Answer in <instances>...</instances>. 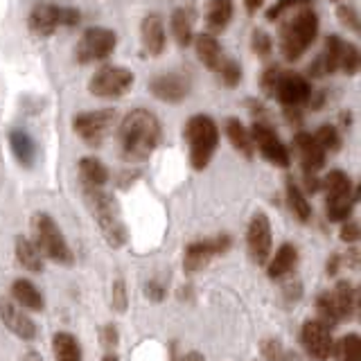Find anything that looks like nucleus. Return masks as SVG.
Segmentation results:
<instances>
[{
  "label": "nucleus",
  "instance_id": "nucleus-1",
  "mask_svg": "<svg viewBox=\"0 0 361 361\" xmlns=\"http://www.w3.org/2000/svg\"><path fill=\"white\" fill-rule=\"evenodd\" d=\"M161 142V122L149 109H133L118 127V149L129 163L147 161Z\"/></svg>",
  "mask_w": 361,
  "mask_h": 361
},
{
  "label": "nucleus",
  "instance_id": "nucleus-2",
  "mask_svg": "<svg viewBox=\"0 0 361 361\" xmlns=\"http://www.w3.org/2000/svg\"><path fill=\"white\" fill-rule=\"evenodd\" d=\"M278 20H282L278 25L280 52L287 61H298L319 34V16L312 5H300L289 9L287 16H280Z\"/></svg>",
  "mask_w": 361,
  "mask_h": 361
},
{
  "label": "nucleus",
  "instance_id": "nucleus-3",
  "mask_svg": "<svg viewBox=\"0 0 361 361\" xmlns=\"http://www.w3.org/2000/svg\"><path fill=\"white\" fill-rule=\"evenodd\" d=\"M84 199L106 244L113 248L124 246V242H127V228H124L118 199L104 188H90V185H84Z\"/></svg>",
  "mask_w": 361,
  "mask_h": 361
},
{
  "label": "nucleus",
  "instance_id": "nucleus-4",
  "mask_svg": "<svg viewBox=\"0 0 361 361\" xmlns=\"http://www.w3.org/2000/svg\"><path fill=\"white\" fill-rule=\"evenodd\" d=\"M183 138L190 149V165L201 172L212 161L214 152L219 147V127L206 113L192 116L183 127Z\"/></svg>",
  "mask_w": 361,
  "mask_h": 361
},
{
  "label": "nucleus",
  "instance_id": "nucleus-5",
  "mask_svg": "<svg viewBox=\"0 0 361 361\" xmlns=\"http://www.w3.org/2000/svg\"><path fill=\"white\" fill-rule=\"evenodd\" d=\"M32 235H34V244L41 251V255L50 257L52 262L71 267L73 264V251L68 246L66 237L61 233V228L56 226V221L50 217L48 212H37L32 217Z\"/></svg>",
  "mask_w": 361,
  "mask_h": 361
},
{
  "label": "nucleus",
  "instance_id": "nucleus-6",
  "mask_svg": "<svg viewBox=\"0 0 361 361\" xmlns=\"http://www.w3.org/2000/svg\"><path fill=\"white\" fill-rule=\"evenodd\" d=\"M323 188L327 192V217H330V221H345L357 201L353 180L341 169H332L323 178Z\"/></svg>",
  "mask_w": 361,
  "mask_h": 361
},
{
  "label": "nucleus",
  "instance_id": "nucleus-7",
  "mask_svg": "<svg viewBox=\"0 0 361 361\" xmlns=\"http://www.w3.org/2000/svg\"><path fill=\"white\" fill-rule=\"evenodd\" d=\"M135 82L133 73L124 66H102L88 82V93L99 99H118L127 95Z\"/></svg>",
  "mask_w": 361,
  "mask_h": 361
},
{
  "label": "nucleus",
  "instance_id": "nucleus-8",
  "mask_svg": "<svg viewBox=\"0 0 361 361\" xmlns=\"http://www.w3.org/2000/svg\"><path fill=\"white\" fill-rule=\"evenodd\" d=\"M118 37L116 32L109 27H88L82 39H79L75 56L79 63H97V61H106L109 56L116 52Z\"/></svg>",
  "mask_w": 361,
  "mask_h": 361
},
{
  "label": "nucleus",
  "instance_id": "nucleus-9",
  "mask_svg": "<svg viewBox=\"0 0 361 361\" xmlns=\"http://www.w3.org/2000/svg\"><path fill=\"white\" fill-rule=\"evenodd\" d=\"M113 122H116V111L113 109H97V111H82L73 120L75 133L88 147H99L109 135Z\"/></svg>",
  "mask_w": 361,
  "mask_h": 361
},
{
  "label": "nucleus",
  "instance_id": "nucleus-10",
  "mask_svg": "<svg viewBox=\"0 0 361 361\" xmlns=\"http://www.w3.org/2000/svg\"><path fill=\"white\" fill-rule=\"evenodd\" d=\"M274 95L282 106L300 109L312 102V84L307 77L298 73H278Z\"/></svg>",
  "mask_w": 361,
  "mask_h": 361
},
{
  "label": "nucleus",
  "instance_id": "nucleus-11",
  "mask_svg": "<svg viewBox=\"0 0 361 361\" xmlns=\"http://www.w3.org/2000/svg\"><path fill=\"white\" fill-rule=\"evenodd\" d=\"M251 138H253V145L257 147V152L262 154L269 163H274L278 167H289L291 154L285 147V142L278 138V133L271 129L267 122H257V120L253 122Z\"/></svg>",
  "mask_w": 361,
  "mask_h": 361
},
{
  "label": "nucleus",
  "instance_id": "nucleus-12",
  "mask_svg": "<svg viewBox=\"0 0 361 361\" xmlns=\"http://www.w3.org/2000/svg\"><path fill=\"white\" fill-rule=\"evenodd\" d=\"M271 244H274V235H271V221L264 212H255L251 221H248L246 231V246L248 255L255 264H267L271 255Z\"/></svg>",
  "mask_w": 361,
  "mask_h": 361
},
{
  "label": "nucleus",
  "instance_id": "nucleus-13",
  "mask_svg": "<svg viewBox=\"0 0 361 361\" xmlns=\"http://www.w3.org/2000/svg\"><path fill=\"white\" fill-rule=\"evenodd\" d=\"M149 90L156 99L167 102V104H178V102H183L190 95L192 79L185 73H178V71L161 73L152 77Z\"/></svg>",
  "mask_w": 361,
  "mask_h": 361
},
{
  "label": "nucleus",
  "instance_id": "nucleus-14",
  "mask_svg": "<svg viewBox=\"0 0 361 361\" xmlns=\"http://www.w3.org/2000/svg\"><path fill=\"white\" fill-rule=\"evenodd\" d=\"M233 246V240L228 235H217V237H208V240H199L192 242L185 248V271H201L203 267H208V262L214 255L226 253Z\"/></svg>",
  "mask_w": 361,
  "mask_h": 361
},
{
  "label": "nucleus",
  "instance_id": "nucleus-15",
  "mask_svg": "<svg viewBox=\"0 0 361 361\" xmlns=\"http://www.w3.org/2000/svg\"><path fill=\"white\" fill-rule=\"evenodd\" d=\"M300 343L314 361H325L332 357V332L330 327L323 325L319 319H312L302 325L300 330Z\"/></svg>",
  "mask_w": 361,
  "mask_h": 361
},
{
  "label": "nucleus",
  "instance_id": "nucleus-16",
  "mask_svg": "<svg viewBox=\"0 0 361 361\" xmlns=\"http://www.w3.org/2000/svg\"><path fill=\"white\" fill-rule=\"evenodd\" d=\"M0 321L5 323V327L16 334L23 341H32L37 338V323H34L25 312H20V307H16L14 302L7 298H0Z\"/></svg>",
  "mask_w": 361,
  "mask_h": 361
},
{
  "label": "nucleus",
  "instance_id": "nucleus-17",
  "mask_svg": "<svg viewBox=\"0 0 361 361\" xmlns=\"http://www.w3.org/2000/svg\"><path fill=\"white\" fill-rule=\"evenodd\" d=\"M27 25L37 37H52L61 27V7L54 3H37L27 16Z\"/></svg>",
  "mask_w": 361,
  "mask_h": 361
},
{
  "label": "nucleus",
  "instance_id": "nucleus-18",
  "mask_svg": "<svg viewBox=\"0 0 361 361\" xmlns=\"http://www.w3.org/2000/svg\"><path fill=\"white\" fill-rule=\"evenodd\" d=\"M293 149H296L300 165L305 169V174H316L325 165V152L319 147V142L314 140V135L307 131H298L293 135Z\"/></svg>",
  "mask_w": 361,
  "mask_h": 361
},
{
  "label": "nucleus",
  "instance_id": "nucleus-19",
  "mask_svg": "<svg viewBox=\"0 0 361 361\" xmlns=\"http://www.w3.org/2000/svg\"><path fill=\"white\" fill-rule=\"evenodd\" d=\"M140 39H142V48L147 54L152 56H161L167 48V37H165V25L161 14H147L142 18L140 25Z\"/></svg>",
  "mask_w": 361,
  "mask_h": 361
},
{
  "label": "nucleus",
  "instance_id": "nucleus-20",
  "mask_svg": "<svg viewBox=\"0 0 361 361\" xmlns=\"http://www.w3.org/2000/svg\"><path fill=\"white\" fill-rule=\"evenodd\" d=\"M341 45H343V39L336 37V34H330V37L325 39L323 52L316 56L314 63L310 66V77H325V75L336 73L338 59H341Z\"/></svg>",
  "mask_w": 361,
  "mask_h": 361
},
{
  "label": "nucleus",
  "instance_id": "nucleus-21",
  "mask_svg": "<svg viewBox=\"0 0 361 361\" xmlns=\"http://www.w3.org/2000/svg\"><path fill=\"white\" fill-rule=\"evenodd\" d=\"M235 7L233 0H208L206 9H203V20H206L208 34H219L228 27V23L233 20Z\"/></svg>",
  "mask_w": 361,
  "mask_h": 361
},
{
  "label": "nucleus",
  "instance_id": "nucleus-22",
  "mask_svg": "<svg viewBox=\"0 0 361 361\" xmlns=\"http://www.w3.org/2000/svg\"><path fill=\"white\" fill-rule=\"evenodd\" d=\"M332 298H334V305L338 310V316H341V321H350L353 316H357L359 312V291L353 282L348 280H338L336 287L330 291Z\"/></svg>",
  "mask_w": 361,
  "mask_h": 361
},
{
  "label": "nucleus",
  "instance_id": "nucleus-23",
  "mask_svg": "<svg viewBox=\"0 0 361 361\" xmlns=\"http://www.w3.org/2000/svg\"><path fill=\"white\" fill-rule=\"evenodd\" d=\"M9 147H11V154H14L18 165L32 167L34 161H37V142H34V138L25 129H11Z\"/></svg>",
  "mask_w": 361,
  "mask_h": 361
},
{
  "label": "nucleus",
  "instance_id": "nucleus-24",
  "mask_svg": "<svg viewBox=\"0 0 361 361\" xmlns=\"http://www.w3.org/2000/svg\"><path fill=\"white\" fill-rule=\"evenodd\" d=\"M172 34L180 48H188V45H192V41H195V9L190 5L174 9Z\"/></svg>",
  "mask_w": 361,
  "mask_h": 361
},
{
  "label": "nucleus",
  "instance_id": "nucleus-25",
  "mask_svg": "<svg viewBox=\"0 0 361 361\" xmlns=\"http://www.w3.org/2000/svg\"><path fill=\"white\" fill-rule=\"evenodd\" d=\"M195 50H197V56H199V61L208 68V71H217L221 59H224V50H221V45L219 41L212 37V34H199V37H195Z\"/></svg>",
  "mask_w": 361,
  "mask_h": 361
},
{
  "label": "nucleus",
  "instance_id": "nucleus-26",
  "mask_svg": "<svg viewBox=\"0 0 361 361\" xmlns=\"http://www.w3.org/2000/svg\"><path fill=\"white\" fill-rule=\"evenodd\" d=\"M296 262H298L296 246H293V244H282L278 251H276L274 259H271V262L267 264V276L271 280L287 278L291 271H293V267H296Z\"/></svg>",
  "mask_w": 361,
  "mask_h": 361
},
{
  "label": "nucleus",
  "instance_id": "nucleus-27",
  "mask_svg": "<svg viewBox=\"0 0 361 361\" xmlns=\"http://www.w3.org/2000/svg\"><path fill=\"white\" fill-rule=\"evenodd\" d=\"M79 178H82V185L90 188H104L109 180V169L106 165L95 156H84L79 161Z\"/></svg>",
  "mask_w": 361,
  "mask_h": 361
},
{
  "label": "nucleus",
  "instance_id": "nucleus-28",
  "mask_svg": "<svg viewBox=\"0 0 361 361\" xmlns=\"http://www.w3.org/2000/svg\"><path fill=\"white\" fill-rule=\"evenodd\" d=\"M226 135H228L231 145L244 158H253L255 145H253V138H251V131L244 127L242 120H237V118H228V120H226Z\"/></svg>",
  "mask_w": 361,
  "mask_h": 361
},
{
  "label": "nucleus",
  "instance_id": "nucleus-29",
  "mask_svg": "<svg viewBox=\"0 0 361 361\" xmlns=\"http://www.w3.org/2000/svg\"><path fill=\"white\" fill-rule=\"evenodd\" d=\"M14 253H16V259H18L20 267H25L27 271H34V274L43 271L41 251L32 240H27V237H23V235L16 237V240H14Z\"/></svg>",
  "mask_w": 361,
  "mask_h": 361
},
{
  "label": "nucleus",
  "instance_id": "nucleus-30",
  "mask_svg": "<svg viewBox=\"0 0 361 361\" xmlns=\"http://www.w3.org/2000/svg\"><path fill=\"white\" fill-rule=\"evenodd\" d=\"M11 296H14V300L20 305V307H25V310H32V312H41L43 310L41 291L34 287L30 280H25V278L14 280V285H11Z\"/></svg>",
  "mask_w": 361,
  "mask_h": 361
},
{
  "label": "nucleus",
  "instance_id": "nucleus-31",
  "mask_svg": "<svg viewBox=\"0 0 361 361\" xmlns=\"http://www.w3.org/2000/svg\"><path fill=\"white\" fill-rule=\"evenodd\" d=\"M56 361H82V345L71 332H56L52 338Z\"/></svg>",
  "mask_w": 361,
  "mask_h": 361
},
{
  "label": "nucleus",
  "instance_id": "nucleus-32",
  "mask_svg": "<svg viewBox=\"0 0 361 361\" xmlns=\"http://www.w3.org/2000/svg\"><path fill=\"white\" fill-rule=\"evenodd\" d=\"M334 361H361V338L357 332H348L332 345Z\"/></svg>",
  "mask_w": 361,
  "mask_h": 361
},
{
  "label": "nucleus",
  "instance_id": "nucleus-33",
  "mask_svg": "<svg viewBox=\"0 0 361 361\" xmlns=\"http://www.w3.org/2000/svg\"><path fill=\"white\" fill-rule=\"evenodd\" d=\"M287 203H289V210L296 214V219L298 221H310L312 217V206H310V201L307 197L302 195V190L293 183V180H289L287 183Z\"/></svg>",
  "mask_w": 361,
  "mask_h": 361
},
{
  "label": "nucleus",
  "instance_id": "nucleus-34",
  "mask_svg": "<svg viewBox=\"0 0 361 361\" xmlns=\"http://www.w3.org/2000/svg\"><path fill=\"white\" fill-rule=\"evenodd\" d=\"M316 312H319V321L323 325H327L332 330V327L341 321V316H338V310L334 305V298L330 291H323L319 293V298H316Z\"/></svg>",
  "mask_w": 361,
  "mask_h": 361
},
{
  "label": "nucleus",
  "instance_id": "nucleus-35",
  "mask_svg": "<svg viewBox=\"0 0 361 361\" xmlns=\"http://www.w3.org/2000/svg\"><path fill=\"white\" fill-rule=\"evenodd\" d=\"M314 140L319 142V147L325 154L341 149V133H338V129L332 127V124H321L314 133Z\"/></svg>",
  "mask_w": 361,
  "mask_h": 361
},
{
  "label": "nucleus",
  "instance_id": "nucleus-36",
  "mask_svg": "<svg viewBox=\"0 0 361 361\" xmlns=\"http://www.w3.org/2000/svg\"><path fill=\"white\" fill-rule=\"evenodd\" d=\"M359 63H361V59H359L357 45L343 41V45H341V59H338V71H343L345 77H355L357 71H359Z\"/></svg>",
  "mask_w": 361,
  "mask_h": 361
},
{
  "label": "nucleus",
  "instance_id": "nucleus-37",
  "mask_svg": "<svg viewBox=\"0 0 361 361\" xmlns=\"http://www.w3.org/2000/svg\"><path fill=\"white\" fill-rule=\"evenodd\" d=\"M214 73H217V77L221 79V84L228 86V88H235L237 84L242 82V68H240V63L228 59V56H224L219 68Z\"/></svg>",
  "mask_w": 361,
  "mask_h": 361
},
{
  "label": "nucleus",
  "instance_id": "nucleus-38",
  "mask_svg": "<svg viewBox=\"0 0 361 361\" xmlns=\"http://www.w3.org/2000/svg\"><path fill=\"white\" fill-rule=\"evenodd\" d=\"M251 48L257 56H262V59H269L271 52H274V39L269 37L264 30H255L253 37H251Z\"/></svg>",
  "mask_w": 361,
  "mask_h": 361
},
{
  "label": "nucleus",
  "instance_id": "nucleus-39",
  "mask_svg": "<svg viewBox=\"0 0 361 361\" xmlns=\"http://www.w3.org/2000/svg\"><path fill=\"white\" fill-rule=\"evenodd\" d=\"M300 5H312V0H278V3L267 11L269 20H278L280 16H285L289 9L300 7Z\"/></svg>",
  "mask_w": 361,
  "mask_h": 361
},
{
  "label": "nucleus",
  "instance_id": "nucleus-40",
  "mask_svg": "<svg viewBox=\"0 0 361 361\" xmlns=\"http://www.w3.org/2000/svg\"><path fill=\"white\" fill-rule=\"evenodd\" d=\"M336 16L348 30L359 32V14H357V9L353 5H338L336 7Z\"/></svg>",
  "mask_w": 361,
  "mask_h": 361
},
{
  "label": "nucleus",
  "instance_id": "nucleus-41",
  "mask_svg": "<svg viewBox=\"0 0 361 361\" xmlns=\"http://www.w3.org/2000/svg\"><path fill=\"white\" fill-rule=\"evenodd\" d=\"M111 305L116 312H124L129 307V296H127V287H124V280H116V285H113Z\"/></svg>",
  "mask_w": 361,
  "mask_h": 361
},
{
  "label": "nucleus",
  "instance_id": "nucleus-42",
  "mask_svg": "<svg viewBox=\"0 0 361 361\" xmlns=\"http://www.w3.org/2000/svg\"><path fill=\"white\" fill-rule=\"evenodd\" d=\"M338 237H341V242H345V244H355L359 240V224L357 221H343Z\"/></svg>",
  "mask_w": 361,
  "mask_h": 361
},
{
  "label": "nucleus",
  "instance_id": "nucleus-43",
  "mask_svg": "<svg viewBox=\"0 0 361 361\" xmlns=\"http://www.w3.org/2000/svg\"><path fill=\"white\" fill-rule=\"evenodd\" d=\"M262 355L267 361H278V357L282 355V345L276 338H269V341L262 343Z\"/></svg>",
  "mask_w": 361,
  "mask_h": 361
},
{
  "label": "nucleus",
  "instance_id": "nucleus-44",
  "mask_svg": "<svg viewBox=\"0 0 361 361\" xmlns=\"http://www.w3.org/2000/svg\"><path fill=\"white\" fill-rule=\"evenodd\" d=\"M278 68H269V71H264L262 79H259V86H262V90L267 95H274V86H276V77H278Z\"/></svg>",
  "mask_w": 361,
  "mask_h": 361
},
{
  "label": "nucleus",
  "instance_id": "nucleus-45",
  "mask_svg": "<svg viewBox=\"0 0 361 361\" xmlns=\"http://www.w3.org/2000/svg\"><path fill=\"white\" fill-rule=\"evenodd\" d=\"M82 20V14L75 7H61V25L66 27H75Z\"/></svg>",
  "mask_w": 361,
  "mask_h": 361
},
{
  "label": "nucleus",
  "instance_id": "nucleus-46",
  "mask_svg": "<svg viewBox=\"0 0 361 361\" xmlns=\"http://www.w3.org/2000/svg\"><path fill=\"white\" fill-rule=\"evenodd\" d=\"M145 293H147V296H149V300H154V302H161V300L165 298V287L161 285V282L152 280V282H147Z\"/></svg>",
  "mask_w": 361,
  "mask_h": 361
},
{
  "label": "nucleus",
  "instance_id": "nucleus-47",
  "mask_svg": "<svg viewBox=\"0 0 361 361\" xmlns=\"http://www.w3.org/2000/svg\"><path fill=\"white\" fill-rule=\"evenodd\" d=\"M300 291H302V287L298 280H285V298L287 300L296 302L300 298Z\"/></svg>",
  "mask_w": 361,
  "mask_h": 361
},
{
  "label": "nucleus",
  "instance_id": "nucleus-48",
  "mask_svg": "<svg viewBox=\"0 0 361 361\" xmlns=\"http://www.w3.org/2000/svg\"><path fill=\"white\" fill-rule=\"evenodd\" d=\"M102 343L106 348H116L118 345V327L116 325H106L102 330Z\"/></svg>",
  "mask_w": 361,
  "mask_h": 361
},
{
  "label": "nucleus",
  "instance_id": "nucleus-49",
  "mask_svg": "<svg viewBox=\"0 0 361 361\" xmlns=\"http://www.w3.org/2000/svg\"><path fill=\"white\" fill-rule=\"evenodd\" d=\"M264 5V0H244V9H246V14H255V11H259Z\"/></svg>",
  "mask_w": 361,
  "mask_h": 361
},
{
  "label": "nucleus",
  "instance_id": "nucleus-50",
  "mask_svg": "<svg viewBox=\"0 0 361 361\" xmlns=\"http://www.w3.org/2000/svg\"><path fill=\"white\" fill-rule=\"evenodd\" d=\"M338 262H341V255H332V257H330V267H327V274L334 276L336 271H338V267H341Z\"/></svg>",
  "mask_w": 361,
  "mask_h": 361
},
{
  "label": "nucleus",
  "instance_id": "nucleus-51",
  "mask_svg": "<svg viewBox=\"0 0 361 361\" xmlns=\"http://www.w3.org/2000/svg\"><path fill=\"white\" fill-rule=\"evenodd\" d=\"M278 361H302L296 353H282L280 357H278Z\"/></svg>",
  "mask_w": 361,
  "mask_h": 361
},
{
  "label": "nucleus",
  "instance_id": "nucleus-52",
  "mask_svg": "<svg viewBox=\"0 0 361 361\" xmlns=\"http://www.w3.org/2000/svg\"><path fill=\"white\" fill-rule=\"evenodd\" d=\"M23 361H43V357L39 353H34V350H30V353H25V357H23Z\"/></svg>",
  "mask_w": 361,
  "mask_h": 361
},
{
  "label": "nucleus",
  "instance_id": "nucleus-53",
  "mask_svg": "<svg viewBox=\"0 0 361 361\" xmlns=\"http://www.w3.org/2000/svg\"><path fill=\"white\" fill-rule=\"evenodd\" d=\"M183 361H201V359H199V355H197V353H190Z\"/></svg>",
  "mask_w": 361,
  "mask_h": 361
},
{
  "label": "nucleus",
  "instance_id": "nucleus-54",
  "mask_svg": "<svg viewBox=\"0 0 361 361\" xmlns=\"http://www.w3.org/2000/svg\"><path fill=\"white\" fill-rule=\"evenodd\" d=\"M102 361H118V357H116V355H111V353H109V355H106L104 359H102Z\"/></svg>",
  "mask_w": 361,
  "mask_h": 361
}]
</instances>
